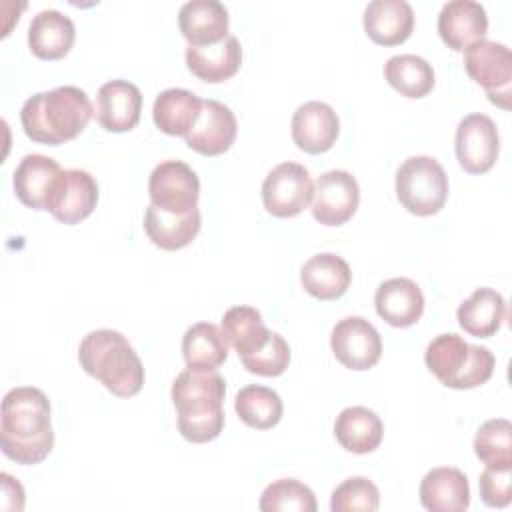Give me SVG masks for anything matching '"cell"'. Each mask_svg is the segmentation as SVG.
<instances>
[{
    "label": "cell",
    "instance_id": "83f0119b",
    "mask_svg": "<svg viewBox=\"0 0 512 512\" xmlns=\"http://www.w3.org/2000/svg\"><path fill=\"white\" fill-rule=\"evenodd\" d=\"M334 436L344 450L352 454H368L380 446L384 426L374 410L366 406H348L336 416Z\"/></svg>",
    "mask_w": 512,
    "mask_h": 512
},
{
    "label": "cell",
    "instance_id": "8d00e7d4",
    "mask_svg": "<svg viewBox=\"0 0 512 512\" xmlns=\"http://www.w3.org/2000/svg\"><path fill=\"white\" fill-rule=\"evenodd\" d=\"M240 360H242V366L250 374L274 378V376H280L286 372V368L290 364V346L282 334L270 332L268 342L258 352L244 356Z\"/></svg>",
    "mask_w": 512,
    "mask_h": 512
},
{
    "label": "cell",
    "instance_id": "836d02e7",
    "mask_svg": "<svg viewBox=\"0 0 512 512\" xmlns=\"http://www.w3.org/2000/svg\"><path fill=\"white\" fill-rule=\"evenodd\" d=\"M474 454L484 466L512 468V424L506 418L486 420L474 436Z\"/></svg>",
    "mask_w": 512,
    "mask_h": 512
},
{
    "label": "cell",
    "instance_id": "ffe728a7",
    "mask_svg": "<svg viewBox=\"0 0 512 512\" xmlns=\"http://www.w3.org/2000/svg\"><path fill=\"white\" fill-rule=\"evenodd\" d=\"M414 28V10L406 0H372L364 8V30L380 46L406 42Z\"/></svg>",
    "mask_w": 512,
    "mask_h": 512
},
{
    "label": "cell",
    "instance_id": "4dcf8cb0",
    "mask_svg": "<svg viewBox=\"0 0 512 512\" xmlns=\"http://www.w3.org/2000/svg\"><path fill=\"white\" fill-rule=\"evenodd\" d=\"M220 330L240 358L258 352L270 338L262 314L252 306H232L224 312Z\"/></svg>",
    "mask_w": 512,
    "mask_h": 512
},
{
    "label": "cell",
    "instance_id": "52a82bcc",
    "mask_svg": "<svg viewBox=\"0 0 512 512\" xmlns=\"http://www.w3.org/2000/svg\"><path fill=\"white\" fill-rule=\"evenodd\" d=\"M466 74L486 90L492 104L508 110L512 94V54L496 40H478L464 50Z\"/></svg>",
    "mask_w": 512,
    "mask_h": 512
},
{
    "label": "cell",
    "instance_id": "e0dca14e",
    "mask_svg": "<svg viewBox=\"0 0 512 512\" xmlns=\"http://www.w3.org/2000/svg\"><path fill=\"white\" fill-rule=\"evenodd\" d=\"M486 32H488V16L480 2L450 0L440 8L438 34L448 48L456 52H464L470 44L482 40Z\"/></svg>",
    "mask_w": 512,
    "mask_h": 512
},
{
    "label": "cell",
    "instance_id": "2e32d148",
    "mask_svg": "<svg viewBox=\"0 0 512 512\" xmlns=\"http://www.w3.org/2000/svg\"><path fill=\"white\" fill-rule=\"evenodd\" d=\"M142 112V92L136 84L116 78L100 86L96 96V122L108 132L132 130Z\"/></svg>",
    "mask_w": 512,
    "mask_h": 512
},
{
    "label": "cell",
    "instance_id": "7c38bea8",
    "mask_svg": "<svg viewBox=\"0 0 512 512\" xmlns=\"http://www.w3.org/2000/svg\"><path fill=\"white\" fill-rule=\"evenodd\" d=\"M330 348L342 366L360 372L378 364L382 338L366 318L346 316L332 328Z\"/></svg>",
    "mask_w": 512,
    "mask_h": 512
},
{
    "label": "cell",
    "instance_id": "ac0fdd59",
    "mask_svg": "<svg viewBox=\"0 0 512 512\" xmlns=\"http://www.w3.org/2000/svg\"><path fill=\"white\" fill-rule=\"evenodd\" d=\"M374 306L386 324L408 328L416 324L424 312V294L410 278H388L376 288Z\"/></svg>",
    "mask_w": 512,
    "mask_h": 512
},
{
    "label": "cell",
    "instance_id": "9a60e30c",
    "mask_svg": "<svg viewBox=\"0 0 512 512\" xmlns=\"http://www.w3.org/2000/svg\"><path fill=\"white\" fill-rule=\"evenodd\" d=\"M238 132V122L234 112L218 102V100H204L202 102V112L194 128L184 136L188 148L202 156H220L236 140Z\"/></svg>",
    "mask_w": 512,
    "mask_h": 512
},
{
    "label": "cell",
    "instance_id": "f1b7e54d",
    "mask_svg": "<svg viewBox=\"0 0 512 512\" xmlns=\"http://www.w3.org/2000/svg\"><path fill=\"white\" fill-rule=\"evenodd\" d=\"M202 98L186 88L162 90L152 106V120L168 136H186L200 118Z\"/></svg>",
    "mask_w": 512,
    "mask_h": 512
},
{
    "label": "cell",
    "instance_id": "6da1fadb",
    "mask_svg": "<svg viewBox=\"0 0 512 512\" xmlns=\"http://www.w3.org/2000/svg\"><path fill=\"white\" fill-rule=\"evenodd\" d=\"M0 446L10 460L40 464L54 448L50 402L40 388L16 386L6 392L0 416Z\"/></svg>",
    "mask_w": 512,
    "mask_h": 512
},
{
    "label": "cell",
    "instance_id": "5b68a950",
    "mask_svg": "<svg viewBox=\"0 0 512 512\" xmlns=\"http://www.w3.org/2000/svg\"><path fill=\"white\" fill-rule=\"evenodd\" d=\"M424 362L444 386L454 390L486 384L496 366V358L486 346L468 344L454 332L432 338L426 346Z\"/></svg>",
    "mask_w": 512,
    "mask_h": 512
},
{
    "label": "cell",
    "instance_id": "e575fe53",
    "mask_svg": "<svg viewBox=\"0 0 512 512\" xmlns=\"http://www.w3.org/2000/svg\"><path fill=\"white\" fill-rule=\"evenodd\" d=\"M262 512H316L314 492L296 478H280L268 484L260 496Z\"/></svg>",
    "mask_w": 512,
    "mask_h": 512
},
{
    "label": "cell",
    "instance_id": "74e56055",
    "mask_svg": "<svg viewBox=\"0 0 512 512\" xmlns=\"http://www.w3.org/2000/svg\"><path fill=\"white\" fill-rule=\"evenodd\" d=\"M480 498L490 508H506L512 500V468L486 466L478 480Z\"/></svg>",
    "mask_w": 512,
    "mask_h": 512
},
{
    "label": "cell",
    "instance_id": "1f68e13d",
    "mask_svg": "<svg viewBox=\"0 0 512 512\" xmlns=\"http://www.w3.org/2000/svg\"><path fill=\"white\" fill-rule=\"evenodd\" d=\"M384 78L406 98H424L434 88L432 64L416 54H396L384 64Z\"/></svg>",
    "mask_w": 512,
    "mask_h": 512
},
{
    "label": "cell",
    "instance_id": "3957f363",
    "mask_svg": "<svg viewBox=\"0 0 512 512\" xmlns=\"http://www.w3.org/2000/svg\"><path fill=\"white\" fill-rule=\"evenodd\" d=\"M94 116L88 94L78 86L36 92L20 108L24 134L38 144L58 146L74 140Z\"/></svg>",
    "mask_w": 512,
    "mask_h": 512
},
{
    "label": "cell",
    "instance_id": "cb8c5ba5",
    "mask_svg": "<svg viewBox=\"0 0 512 512\" xmlns=\"http://www.w3.org/2000/svg\"><path fill=\"white\" fill-rule=\"evenodd\" d=\"M300 282L310 296L328 302L344 296L352 282V270L344 258L332 252H320L304 262Z\"/></svg>",
    "mask_w": 512,
    "mask_h": 512
},
{
    "label": "cell",
    "instance_id": "30bf717a",
    "mask_svg": "<svg viewBox=\"0 0 512 512\" xmlns=\"http://www.w3.org/2000/svg\"><path fill=\"white\" fill-rule=\"evenodd\" d=\"M98 204V182L96 178L80 168H68L54 180L46 210L62 224H78L88 218Z\"/></svg>",
    "mask_w": 512,
    "mask_h": 512
},
{
    "label": "cell",
    "instance_id": "484cf974",
    "mask_svg": "<svg viewBox=\"0 0 512 512\" xmlns=\"http://www.w3.org/2000/svg\"><path fill=\"white\" fill-rule=\"evenodd\" d=\"M200 210L194 208L188 214H170L154 204H148L144 212V230L154 246L160 250H180L188 246L200 232Z\"/></svg>",
    "mask_w": 512,
    "mask_h": 512
},
{
    "label": "cell",
    "instance_id": "277c9868",
    "mask_svg": "<svg viewBox=\"0 0 512 512\" xmlns=\"http://www.w3.org/2000/svg\"><path fill=\"white\" fill-rule=\"evenodd\" d=\"M84 372L118 398L136 396L144 386V366L128 338L112 328L88 332L78 346Z\"/></svg>",
    "mask_w": 512,
    "mask_h": 512
},
{
    "label": "cell",
    "instance_id": "8992f818",
    "mask_svg": "<svg viewBox=\"0 0 512 512\" xmlns=\"http://www.w3.org/2000/svg\"><path fill=\"white\" fill-rule=\"evenodd\" d=\"M396 198L416 216L438 214L448 200V176L432 156H410L396 170Z\"/></svg>",
    "mask_w": 512,
    "mask_h": 512
},
{
    "label": "cell",
    "instance_id": "d6a6232c",
    "mask_svg": "<svg viewBox=\"0 0 512 512\" xmlns=\"http://www.w3.org/2000/svg\"><path fill=\"white\" fill-rule=\"evenodd\" d=\"M238 418L256 430L274 428L282 418V398L276 390L260 384H248L238 390L234 398Z\"/></svg>",
    "mask_w": 512,
    "mask_h": 512
},
{
    "label": "cell",
    "instance_id": "f546056e",
    "mask_svg": "<svg viewBox=\"0 0 512 512\" xmlns=\"http://www.w3.org/2000/svg\"><path fill=\"white\" fill-rule=\"evenodd\" d=\"M182 356L188 368L216 370L228 358V342L212 322H196L182 336Z\"/></svg>",
    "mask_w": 512,
    "mask_h": 512
},
{
    "label": "cell",
    "instance_id": "4316f807",
    "mask_svg": "<svg viewBox=\"0 0 512 512\" xmlns=\"http://www.w3.org/2000/svg\"><path fill=\"white\" fill-rule=\"evenodd\" d=\"M458 324L476 338L494 336L506 320V302L494 288H476L456 310Z\"/></svg>",
    "mask_w": 512,
    "mask_h": 512
},
{
    "label": "cell",
    "instance_id": "d6986e66",
    "mask_svg": "<svg viewBox=\"0 0 512 512\" xmlns=\"http://www.w3.org/2000/svg\"><path fill=\"white\" fill-rule=\"evenodd\" d=\"M228 10L218 0H188L178 10V28L190 46H210L228 38Z\"/></svg>",
    "mask_w": 512,
    "mask_h": 512
},
{
    "label": "cell",
    "instance_id": "d590c367",
    "mask_svg": "<svg viewBox=\"0 0 512 512\" xmlns=\"http://www.w3.org/2000/svg\"><path fill=\"white\" fill-rule=\"evenodd\" d=\"M380 506V492L376 484L364 476L346 478L332 490V512H374Z\"/></svg>",
    "mask_w": 512,
    "mask_h": 512
},
{
    "label": "cell",
    "instance_id": "5bb4252c",
    "mask_svg": "<svg viewBox=\"0 0 512 512\" xmlns=\"http://www.w3.org/2000/svg\"><path fill=\"white\" fill-rule=\"evenodd\" d=\"M292 140L306 154L328 152L340 134V120L334 108L320 100L300 104L292 114Z\"/></svg>",
    "mask_w": 512,
    "mask_h": 512
},
{
    "label": "cell",
    "instance_id": "603a6c76",
    "mask_svg": "<svg viewBox=\"0 0 512 512\" xmlns=\"http://www.w3.org/2000/svg\"><path fill=\"white\" fill-rule=\"evenodd\" d=\"M188 70L210 84L232 78L242 64V46L236 36H228L218 44L210 46H188L186 48Z\"/></svg>",
    "mask_w": 512,
    "mask_h": 512
},
{
    "label": "cell",
    "instance_id": "4fadbf2b",
    "mask_svg": "<svg viewBox=\"0 0 512 512\" xmlns=\"http://www.w3.org/2000/svg\"><path fill=\"white\" fill-rule=\"evenodd\" d=\"M360 204V186L346 170H328L314 182L312 216L324 226L348 222Z\"/></svg>",
    "mask_w": 512,
    "mask_h": 512
},
{
    "label": "cell",
    "instance_id": "9c48e42d",
    "mask_svg": "<svg viewBox=\"0 0 512 512\" xmlns=\"http://www.w3.org/2000/svg\"><path fill=\"white\" fill-rule=\"evenodd\" d=\"M150 204L170 214H188L198 208V174L182 160L160 162L148 180Z\"/></svg>",
    "mask_w": 512,
    "mask_h": 512
},
{
    "label": "cell",
    "instance_id": "7a4b0ae2",
    "mask_svg": "<svg viewBox=\"0 0 512 512\" xmlns=\"http://www.w3.org/2000/svg\"><path fill=\"white\" fill-rule=\"evenodd\" d=\"M226 382L216 370H182L170 388L178 430L192 444L212 442L224 428Z\"/></svg>",
    "mask_w": 512,
    "mask_h": 512
},
{
    "label": "cell",
    "instance_id": "ba28073f",
    "mask_svg": "<svg viewBox=\"0 0 512 512\" xmlns=\"http://www.w3.org/2000/svg\"><path fill=\"white\" fill-rule=\"evenodd\" d=\"M314 182L298 162L274 166L262 182V204L276 218L298 216L312 202Z\"/></svg>",
    "mask_w": 512,
    "mask_h": 512
},
{
    "label": "cell",
    "instance_id": "7402d4cb",
    "mask_svg": "<svg viewBox=\"0 0 512 512\" xmlns=\"http://www.w3.org/2000/svg\"><path fill=\"white\" fill-rule=\"evenodd\" d=\"M76 38V28L70 16L48 8L32 16L28 26L30 52L40 60L64 58Z\"/></svg>",
    "mask_w": 512,
    "mask_h": 512
},
{
    "label": "cell",
    "instance_id": "44dd1931",
    "mask_svg": "<svg viewBox=\"0 0 512 512\" xmlns=\"http://www.w3.org/2000/svg\"><path fill=\"white\" fill-rule=\"evenodd\" d=\"M420 502L430 512H464L470 506V486L462 470L438 466L420 482Z\"/></svg>",
    "mask_w": 512,
    "mask_h": 512
},
{
    "label": "cell",
    "instance_id": "8fae6325",
    "mask_svg": "<svg viewBox=\"0 0 512 512\" xmlns=\"http://www.w3.org/2000/svg\"><path fill=\"white\" fill-rule=\"evenodd\" d=\"M458 164L468 174L488 172L500 152V136L494 120L486 114H468L458 122L454 138Z\"/></svg>",
    "mask_w": 512,
    "mask_h": 512
},
{
    "label": "cell",
    "instance_id": "d4e9b609",
    "mask_svg": "<svg viewBox=\"0 0 512 512\" xmlns=\"http://www.w3.org/2000/svg\"><path fill=\"white\" fill-rule=\"evenodd\" d=\"M62 172L60 164L44 154H26L12 174L18 200L32 210H46L48 192Z\"/></svg>",
    "mask_w": 512,
    "mask_h": 512
}]
</instances>
